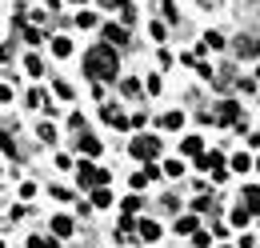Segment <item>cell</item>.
Listing matches in <instances>:
<instances>
[{"instance_id": "obj_1", "label": "cell", "mask_w": 260, "mask_h": 248, "mask_svg": "<svg viewBox=\"0 0 260 248\" xmlns=\"http://www.w3.org/2000/svg\"><path fill=\"white\" fill-rule=\"evenodd\" d=\"M84 72L92 76V80H112L120 68H116V52H112V44H96V48H88V56H84Z\"/></svg>"}, {"instance_id": "obj_2", "label": "cell", "mask_w": 260, "mask_h": 248, "mask_svg": "<svg viewBox=\"0 0 260 248\" xmlns=\"http://www.w3.org/2000/svg\"><path fill=\"white\" fill-rule=\"evenodd\" d=\"M76 180H80V188H92V192H96V188H104L108 180H112V172H108V168H96L92 160H80Z\"/></svg>"}, {"instance_id": "obj_3", "label": "cell", "mask_w": 260, "mask_h": 248, "mask_svg": "<svg viewBox=\"0 0 260 248\" xmlns=\"http://www.w3.org/2000/svg\"><path fill=\"white\" fill-rule=\"evenodd\" d=\"M128 152L136 156V160H152V156H160V140H156V136H136L128 144Z\"/></svg>"}, {"instance_id": "obj_4", "label": "cell", "mask_w": 260, "mask_h": 248, "mask_svg": "<svg viewBox=\"0 0 260 248\" xmlns=\"http://www.w3.org/2000/svg\"><path fill=\"white\" fill-rule=\"evenodd\" d=\"M212 120H216V124H232V128H236V124L244 120V116H240V104L220 100V104H216V112H212Z\"/></svg>"}, {"instance_id": "obj_5", "label": "cell", "mask_w": 260, "mask_h": 248, "mask_svg": "<svg viewBox=\"0 0 260 248\" xmlns=\"http://www.w3.org/2000/svg\"><path fill=\"white\" fill-rule=\"evenodd\" d=\"M136 236H140L144 244H152V240H160V224H156V220H140V224H136Z\"/></svg>"}, {"instance_id": "obj_6", "label": "cell", "mask_w": 260, "mask_h": 248, "mask_svg": "<svg viewBox=\"0 0 260 248\" xmlns=\"http://www.w3.org/2000/svg\"><path fill=\"white\" fill-rule=\"evenodd\" d=\"M196 168H204V172H208V168H212V172H224V156H220V152H208V156L196 160Z\"/></svg>"}, {"instance_id": "obj_7", "label": "cell", "mask_w": 260, "mask_h": 248, "mask_svg": "<svg viewBox=\"0 0 260 248\" xmlns=\"http://www.w3.org/2000/svg\"><path fill=\"white\" fill-rule=\"evenodd\" d=\"M124 40H128L124 24H104V44H124Z\"/></svg>"}, {"instance_id": "obj_8", "label": "cell", "mask_w": 260, "mask_h": 248, "mask_svg": "<svg viewBox=\"0 0 260 248\" xmlns=\"http://www.w3.org/2000/svg\"><path fill=\"white\" fill-rule=\"evenodd\" d=\"M236 52H240V56H260V40H256V36H240Z\"/></svg>"}, {"instance_id": "obj_9", "label": "cell", "mask_w": 260, "mask_h": 248, "mask_svg": "<svg viewBox=\"0 0 260 248\" xmlns=\"http://www.w3.org/2000/svg\"><path fill=\"white\" fill-rule=\"evenodd\" d=\"M176 232H180V236H196V232H200L196 216H176Z\"/></svg>"}, {"instance_id": "obj_10", "label": "cell", "mask_w": 260, "mask_h": 248, "mask_svg": "<svg viewBox=\"0 0 260 248\" xmlns=\"http://www.w3.org/2000/svg\"><path fill=\"white\" fill-rule=\"evenodd\" d=\"M180 124H184V112H164V116H160V128H164V132H176Z\"/></svg>"}, {"instance_id": "obj_11", "label": "cell", "mask_w": 260, "mask_h": 248, "mask_svg": "<svg viewBox=\"0 0 260 248\" xmlns=\"http://www.w3.org/2000/svg\"><path fill=\"white\" fill-rule=\"evenodd\" d=\"M52 236H72V216H52Z\"/></svg>"}, {"instance_id": "obj_12", "label": "cell", "mask_w": 260, "mask_h": 248, "mask_svg": "<svg viewBox=\"0 0 260 248\" xmlns=\"http://www.w3.org/2000/svg\"><path fill=\"white\" fill-rule=\"evenodd\" d=\"M244 208L260 216V188H244Z\"/></svg>"}, {"instance_id": "obj_13", "label": "cell", "mask_w": 260, "mask_h": 248, "mask_svg": "<svg viewBox=\"0 0 260 248\" xmlns=\"http://www.w3.org/2000/svg\"><path fill=\"white\" fill-rule=\"evenodd\" d=\"M52 52L56 56H72V40L68 36H52Z\"/></svg>"}, {"instance_id": "obj_14", "label": "cell", "mask_w": 260, "mask_h": 248, "mask_svg": "<svg viewBox=\"0 0 260 248\" xmlns=\"http://www.w3.org/2000/svg\"><path fill=\"white\" fill-rule=\"evenodd\" d=\"M80 152L84 156H100V140L96 136H80Z\"/></svg>"}, {"instance_id": "obj_15", "label": "cell", "mask_w": 260, "mask_h": 248, "mask_svg": "<svg viewBox=\"0 0 260 248\" xmlns=\"http://www.w3.org/2000/svg\"><path fill=\"white\" fill-rule=\"evenodd\" d=\"M200 148H204L200 136H184V144H180V152H188V156H200Z\"/></svg>"}, {"instance_id": "obj_16", "label": "cell", "mask_w": 260, "mask_h": 248, "mask_svg": "<svg viewBox=\"0 0 260 248\" xmlns=\"http://www.w3.org/2000/svg\"><path fill=\"white\" fill-rule=\"evenodd\" d=\"M92 204H96V208H112V192H108V188H96V192H92Z\"/></svg>"}, {"instance_id": "obj_17", "label": "cell", "mask_w": 260, "mask_h": 248, "mask_svg": "<svg viewBox=\"0 0 260 248\" xmlns=\"http://www.w3.org/2000/svg\"><path fill=\"white\" fill-rule=\"evenodd\" d=\"M120 208H124V212H140V208H144V200H140V196H124V200H120Z\"/></svg>"}, {"instance_id": "obj_18", "label": "cell", "mask_w": 260, "mask_h": 248, "mask_svg": "<svg viewBox=\"0 0 260 248\" xmlns=\"http://www.w3.org/2000/svg\"><path fill=\"white\" fill-rule=\"evenodd\" d=\"M248 220H252V212H248L244 204H236V208H232V224H240V228H244Z\"/></svg>"}, {"instance_id": "obj_19", "label": "cell", "mask_w": 260, "mask_h": 248, "mask_svg": "<svg viewBox=\"0 0 260 248\" xmlns=\"http://www.w3.org/2000/svg\"><path fill=\"white\" fill-rule=\"evenodd\" d=\"M24 68H28L32 76H44V60H40V56H24Z\"/></svg>"}, {"instance_id": "obj_20", "label": "cell", "mask_w": 260, "mask_h": 248, "mask_svg": "<svg viewBox=\"0 0 260 248\" xmlns=\"http://www.w3.org/2000/svg\"><path fill=\"white\" fill-rule=\"evenodd\" d=\"M120 92H124V96H136V92H140V80H136V76L120 80Z\"/></svg>"}, {"instance_id": "obj_21", "label": "cell", "mask_w": 260, "mask_h": 248, "mask_svg": "<svg viewBox=\"0 0 260 248\" xmlns=\"http://www.w3.org/2000/svg\"><path fill=\"white\" fill-rule=\"evenodd\" d=\"M28 104H32V108H48V96L40 92V88H32V92H28Z\"/></svg>"}, {"instance_id": "obj_22", "label": "cell", "mask_w": 260, "mask_h": 248, "mask_svg": "<svg viewBox=\"0 0 260 248\" xmlns=\"http://www.w3.org/2000/svg\"><path fill=\"white\" fill-rule=\"evenodd\" d=\"M232 168H236V172H248V168H252V160H248L244 152H236V156H232Z\"/></svg>"}, {"instance_id": "obj_23", "label": "cell", "mask_w": 260, "mask_h": 248, "mask_svg": "<svg viewBox=\"0 0 260 248\" xmlns=\"http://www.w3.org/2000/svg\"><path fill=\"white\" fill-rule=\"evenodd\" d=\"M40 140H44V144H56V128H52V124H40Z\"/></svg>"}, {"instance_id": "obj_24", "label": "cell", "mask_w": 260, "mask_h": 248, "mask_svg": "<svg viewBox=\"0 0 260 248\" xmlns=\"http://www.w3.org/2000/svg\"><path fill=\"white\" fill-rule=\"evenodd\" d=\"M104 8H108V12H112V8H116V12H120V16H124V12H128L132 4L128 0H104Z\"/></svg>"}, {"instance_id": "obj_25", "label": "cell", "mask_w": 260, "mask_h": 248, "mask_svg": "<svg viewBox=\"0 0 260 248\" xmlns=\"http://www.w3.org/2000/svg\"><path fill=\"white\" fill-rule=\"evenodd\" d=\"M204 44H208V48H224V36H220V32H208Z\"/></svg>"}, {"instance_id": "obj_26", "label": "cell", "mask_w": 260, "mask_h": 248, "mask_svg": "<svg viewBox=\"0 0 260 248\" xmlns=\"http://www.w3.org/2000/svg\"><path fill=\"white\" fill-rule=\"evenodd\" d=\"M76 24H80V28H92V24H96V16H92V12H80V16H76Z\"/></svg>"}, {"instance_id": "obj_27", "label": "cell", "mask_w": 260, "mask_h": 248, "mask_svg": "<svg viewBox=\"0 0 260 248\" xmlns=\"http://www.w3.org/2000/svg\"><path fill=\"white\" fill-rule=\"evenodd\" d=\"M164 172H168V176H180V172H184V164H180V160H168V164H164Z\"/></svg>"}, {"instance_id": "obj_28", "label": "cell", "mask_w": 260, "mask_h": 248, "mask_svg": "<svg viewBox=\"0 0 260 248\" xmlns=\"http://www.w3.org/2000/svg\"><path fill=\"white\" fill-rule=\"evenodd\" d=\"M192 244H196V248H208V244H212V236H208V232H196Z\"/></svg>"}, {"instance_id": "obj_29", "label": "cell", "mask_w": 260, "mask_h": 248, "mask_svg": "<svg viewBox=\"0 0 260 248\" xmlns=\"http://www.w3.org/2000/svg\"><path fill=\"white\" fill-rule=\"evenodd\" d=\"M56 96H64V100H72V84H64V80H56Z\"/></svg>"}, {"instance_id": "obj_30", "label": "cell", "mask_w": 260, "mask_h": 248, "mask_svg": "<svg viewBox=\"0 0 260 248\" xmlns=\"http://www.w3.org/2000/svg\"><path fill=\"white\" fill-rule=\"evenodd\" d=\"M24 40H28V44H40L44 36H40V32H36V28H24Z\"/></svg>"}, {"instance_id": "obj_31", "label": "cell", "mask_w": 260, "mask_h": 248, "mask_svg": "<svg viewBox=\"0 0 260 248\" xmlns=\"http://www.w3.org/2000/svg\"><path fill=\"white\" fill-rule=\"evenodd\" d=\"M256 76H260V64H256Z\"/></svg>"}, {"instance_id": "obj_32", "label": "cell", "mask_w": 260, "mask_h": 248, "mask_svg": "<svg viewBox=\"0 0 260 248\" xmlns=\"http://www.w3.org/2000/svg\"><path fill=\"white\" fill-rule=\"evenodd\" d=\"M256 172H260V160H256Z\"/></svg>"}, {"instance_id": "obj_33", "label": "cell", "mask_w": 260, "mask_h": 248, "mask_svg": "<svg viewBox=\"0 0 260 248\" xmlns=\"http://www.w3.org/2000/svg\"><path fill=\"white\" fill-rule=\"evenodd\" d=\"M72 4H80V0H72Z\"/></svg>"}]
</instances>
